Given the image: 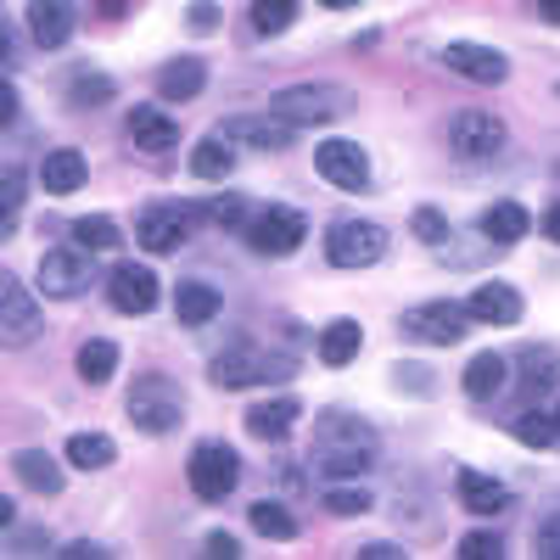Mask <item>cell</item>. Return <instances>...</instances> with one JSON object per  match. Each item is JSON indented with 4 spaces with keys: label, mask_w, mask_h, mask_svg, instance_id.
<instances>
[{
    "label": "cell",
    "mask_w": 560,
    "mask_h": 560,
    "mask_svg": "<svg viewBox=\"0 0 560 560\" xmlns=\"http://www.w3.org/2000/svg\"><path fill=\"white\" fill-rule=\"evenodd\" d=\"M448 147H454L459 158H493V152L504 147V124H499L493 113H459V118L448 124Z\"/></svg>",
    "instance_id": "obj_15"
},
{
    "label": "cell",
    "mask_w": 560,
    "mask_h": 560,
    "mask_svg": "<svg viewBox=\"0 0 560 560\" xmlns=\"http://www.w3.org/2000/svg\"><path fill=\"white\" fill-rule=\"evenodd\" d=\"M202 79H208L202 57H174V62H163L158 90H163L168 102H191V96H202Z\"/></svg>",
    "instance_id": "obj_26"
},
{
    "label": "cell",
    "mask_w": 560,
    "mask_h": 560,
    "mask_svg": "<svg viewBox=\"0 0 560 560\" xmlns=\"http://www.w3.org/2000/svg\"><path fill=\"white\" fill-rule=\"evenodd\" d=\"M538 18H544V23H555V28H560V0H538Z\"/></svg>",
    "instance_id": "obj_50"
},
{
    "label": "cell",
    "mask_w": 560,
    "mask_h": 560,
    "mask_svg": "<svg viewBox=\"0 0 560 560\" xmlns=\"http://www.w3.org/2000/svg\"><path fill=\"white\" fill-rule=\"evenodd\" d=\"M118 7H124V0H102V12H107V18H118Z\"/></svg>",
    "instance_id": "obj_51"
},
{
    "label": "cell",
    "mask_w": 560,
    "mask_h": 560,
    "mask_svg": "<svg viewBox=\"0 0 560 560\" xmlns=\"http://www.w3.org/2000/svg\"><path fill=\"white\" fill-rule=\"evenodd\" d=\"M191 213L197 208H147V213H140V230H135V236H140V247H147V253H174V247H185V236H191Z\"/></svg>",
    "instance_id": "obj_13"
},
{
    "label": "cell",
    "mask_w": 560,
    "mask_h": 560,
    "mask_svg": "<svg viewBox=\"0 0 560 560\" xmlns=\"http://www.w3.org/2000/svg\"><path fill=\"white\" fill-rule=\"evenodd\" d=\"M73 242L90 247V253H118V247H124V230H118L107 213H90V219L73 224Z\"/></svg>",
    "instance_id": "obj_32"
},
{
    "label": "cell",
    "mask_w": 560,
    "mask_h": 560,
    "mask_svg": "<svg viewBox=\"0 0 560 560\" xmlns=\"http://www.w3.org/2000/svg\"><path fill=\"white\" fill-rule=\"evenodd\" d=\"M113 459H118V443L107 432H73L68 438V465H79V471H102Z\"/></svg>",
    "instance_id": "obj_28"
},
{
    "label": "cell",
    "mask_w": 560,
    "mask_h": 560,
    "mask_svg": "<svg viewBox=\"0 0 560 560\" xmlns=\"http://www.w3.org/2000/svg\"><path fill=\"white\" fill-rule=\"evenodd\" d=\"M555 382H560V359L544 353V348H527V359H522V387H527V393H544V387H555Z\"/></svg>",
    "instance_id": "obj_35"
},
{
    "label": "cell",
    "mask_w": 560,
    "mask_h": 560,
    "mask_svg": "<svg viewBox=\"0 0 560 560\" xmlns=\"http://www.w3.org/2000/svg\"><path fill=\"white\" fill-rule=\"evenodd\" d=\"M465 325H471V308H459V303H415L404 314V331L432 348H454L465 337Z\"/></svg>",
    "instance_id": "obj_10"
},
{
    "label": "cell",
    "mask_w": 560,
    "mask_h": 560,
    "mask_svg": "<svg viewBox=\"0 0 560 560\" xmlns=\"http://www.w3.org/2000/svg\"><path fill=\"white\" fill-rule=\"evenodd\" d=\"M298 420H303V398H298V393H275V398H258V404L247 409V432L275 443V438H287Z\"/></svg>",
    "instance_id": "obj_17"
},
{
    "label": "cell",
    "mask_w": 560,
    "mask_h": 560,
    "mask_svg": "<svg viewBox=\"0 0 560 560\" xmlns=\"http://www.w3.org/2000/svg\"><path fill=\"white\" fill-rule=\"evenodd\" d=\"M459 504L471 510V516H499V510L510 504V493H504V482L499 477H482V471H459Z\"/></svg>",
    "instance_id": "obj_25"
},
{
    "label": "cell",
    "mask_w": 560,
    "mask_h": 560,
    "mask_svg": "<svg viewBox=\"0 0 560 560\" xmlns=\"http://www.w3.org/2000/svg\"><path fill=\"white\" fill-rule=\"evenodd\" d=\"M359 348H364V325H359V319H331V325L319 331V359H325V364H353Z\"/></svg>",
    "instance_id": "obj_27"
},
{
    "label": "cell",
    "mask_w": 560,
    "mask_h": 560,
    "mask_svg": "<svg viewBox=\"0 0 560 560\" xmlns=\"http://www.w3.org/2000/svg\"><path fill=\"white\" fill-rule=\"evenodd\" d=\"M28 39L39 51H62L73 34V0H28Z\"/></svg>",
    "instance_id": "obj_16"
},
{
    "label": "cell",
    "mask_w": 560,
    "mask_h": 560,
    "mask_svg": "<svg viewBox=\"0 0 560 560\" xmlns=\"http://www.w3.org/2000/svg\"><path fill=\"white\" fill-rule=\"evenodd\" d=\"M314 168L325 185H337V191H370V152L348 135H331L314 147Z\"/></svg>",
    "instance_id": "obj_9"
},
{
    "label": "cell",
    "mask_w": 560,
    "mask_h": 560,
    "mask_svg": "<svg viewBox=\"0 0 560 560\" xmlns=\"http://www.w3.org/2000/svg\"><path fill=\"white\" fill-rule=\"evenodd\" d=\"M325 510H331V516H364L370 493L364 488H331V493H325Z\"/></svg>",
    "instance_id": "obj_39"
},
{
    "label": "cell",
    "mask_w": 560,
    "mask_h": 560,
    "mask_svg": "<svg viewBox=\"0 0 560 560\" xmlns=\"http://www.w3.org/2000/svg\"><path fill=\"white\" fill-rule=\"evenodd\" d=\"M364 555H370V560H404V544H370Z\"/></svg>",
    "instance_id": "obj_47"
},
{
    "label": "cell",
    "mask_w": 560,
    "mask_h": 560,
    "mask_svg": "<svg viewBox=\"0 0 560 560\" xmlns=\"http://www.w3.org/2000/svg\"><path fill=\"white\" fill-rule=\"evenodd\" d=\"M253 527L264 533V538H280V544H287V538H298V516H292V510L287 504H253Z\"/></svg>",
    "instance_id": "obj_34"
},
{
    "label": "cell",
    "mask_w": 560,
    "mask_h": 560,
    "mask_svg": "<svg viewBox=\"0 0 560 560\" xmlns=\"http://www.w3.org/2000/svg\"><path fill=\"white\" fill-rule=\"evenodd\" d=\"M219 308H224V298L208 287V280H179V287H174L179 325H208V319H219Z\"/></svg>",
    "instance_id": "obj_22"
},
{
    "label": "cell",
    "mask_w": 560,
    "mask_h": 560,
    "mask_svg": "<svg viewBox=\"0 0 560 560\" xmlns=\"http://www.w3.org/2000/svg\"><path fill=\"white\" fill-rule=\"evenodd\" d=\"M12 471H18V482H28V488L45 493V499L62 493V465L45 454V448H18V454H12Z\"/></svg>",
    "instance_id": "obj_24"
},
{
    "label": "cell",
    "mask_w": 560,
    "mask_h": 560,
    "mask_svg": "<svg viewBox=\"0 0 560 560\" xmlns=\"http://www.w3.org/2000/svg\"><path fill=\"white\" fill-rule=\"evenodd\" d=\"M208 213H213V219H219V224H236V219H242V213H247V202H242V197H224V202H213V208H208Z\"/></svg>",
    "instance_id": "obj_44"
},
{
    "label": "cell",
    "mask_w": 560,
    "mask_h": 560,
    "mask_svg": "<svg viewBox=\"0 0 560 560\" xmlns=\"http://www.w3.org/2000/svg\"><path fill=\"white\" fill-rule=\"evenodd\" d=\"M96 287V253L90 247H51L39 258V292L45 298H79Z\"/></svg>",
    "instance_id": "obj_8"
},
{
    "label": "cell",
    "mask_w": 560,
    "mask_h": 560,
    "mask_svg": "<svg viewBox=\"0 0 560 560\" xmlns=\"http://www.w3.org/2000/svg\"><path fill=\"white\" fill-rule=\"evenodd\" d=\"M319 7H331V12H342V7H353V0H319Z\"/></svg>",
    "instance_id": "obj_52"
},
{
    "label": "cell",
    "mask_w": 560,
    "mask_h": 560,
    "mask_svg": "<svg viewBox=\"0 0 560 560\" xmlns=\"http://www.w3.org/2000/svg\"><path fill=\"white\" fill-rule=\"evenodd\" d=\"M516 438L527 448H555L560 443V427H555V415H522L516 420Z\"/></svg>",
    "instance_id": "obj_37"
},
{
    "label": "cell",
    "mask_w": 560,
    "mask_h": 560,
    "mask_svg": "<svg viewBox=\"0 0 560 560\" xmlns=\"http://www.w3.org/2000/svg\"><path fill=\"white\" fill-rule=\"evenodd\" d=\"M409 230H415V242H427V247H438V242H448V219H443L438 208H415V219H409Z\"/></svg>",
    "instance_id": "obj_38"
},
{
    "label": "cell",
    "mask_w": 560,
    "mask_h": 560,
    "mask_svg": "<svg viewBox=\"0 0 560 560\" xmlns=\"http://www.w3.org/2000/svg\"><path fill=\"white\" fill-rule=\"evenodd\" d=\"M465 308H471V319H482V325H516L522 319V292L510 287V280H482Z\"/></svg>",
    "instance_id": "obj_19"
},
{
    "label": "cell",
    "mask_w": 560,
    "mask_h": 560,
    "mask_svg": "<svg viewBox=\"0 0 560 560\" xmlns=\"http://www.w3.org/2000/svg\"><path fill=\"white\" fill-rule=\"evenodd\" d=\"M107 298H113L118 314H152V308L163 303V287H158V275H152L147 264H124V269H113V280H107Z\"/></svg>",
    "instance_id": "obj_12"
},
{
    "label": "cell",
    "mask_w": 560,
    "mask_h": 560,
    "mask_svg": "<svg viewBox=\"0 0 560 560\" xmlns=\"http://www.w3.org/2000/svg\"><path fill=\"white\" fill-rule=\"evenodd\" d=\"M0 314H7V325H0V337H7V348H28L34 337H39V308H34V298H28V287L18 275H7V287H0Z\"/></svg>",
    "instance_id": "obj_14"
},
{
    "label": "cell",
    "mask_w": 560,
    "mask_h": 560,
    "mask_svg": "<svg viewBox=\"0 0 560 560\" xmlns=\"http://www.w3.org/2000/svg\"><path fill=\"white\" fill-rule=\"evenodd\" d=\"M90 179V163H84V152H73V147H62V152H51L39 163V185L51 197H68V191H79V185Z\"/></svg>",
    "instance_id": "obj_21"
},
{
    "label": "cell",
    "mask_w": 560,
    "mask_h": 560,
    "mask_svg": "<svg viewBox=\"0 0 560 560\" xmlns=\"http://www.w3.org/2000/svg\"><path fill=\"white\" fill-rule=\"evenodd\" d=\"M555 427H560V404H555Z\"/></svg>",
    "instance_id": "obj_53"
},
{
    "label": "cell",
    "mask_w": 560,
    "mask_h": 560,
    "mask_svg": "<svg viewBox=\"0 0 560 560\" xmlns=\"http://www.w3.org/2000/svg\"><path fill=\"white\" fill-rule=\"evenodd\" d=\"M185 482H191V493L208 499V504L230 499V493H236V482H242L236 448H230V443H197L191 459H185Z\"/></svg>",
    "instance_id": "obj_6"
},
{
    "label": "cell",
    "mask_w": 560,
    "mask_h": 560,
    "mask_svg": "<svg viewBox=\"0 0 560 560\" xmlns=\"http://www.w3.org/2000/svg\"><path fill=\"white\" fill-rule=\"evenodd\" d=\"M387 247H393V236L370 219H337L325 230V258L337 269H370V264L387 258Z\"/></svg>",
    "instance_id": "obj_4"
},
{
    "label": "cell",
    "mask_w": 560,
    "mask_h": 560,
    "mask_svg": "<svg viewBox=\"0 0 560 560\" xmlns=\"http://www.w3.org/2000/svg\"><path fill=\"white\" fill-rule=\"evenodd\" d=\"M544 236H549V242H560V202L544 213Z\"/></svg>",
    "instance_id": "obj_49"
},
{
    "label": "cell",
    "mask_w": 560,
    "mask_h": 560,
    "mask_svg": "<svg viewBox=\"0 0 560 560\" xmlns=\"http://www.w3.org/2000/svg\"><path fill=\"white\" fill-rule=\"evenodd\" d=\"M303 236H308V213H298V208H287V202L258 208L253 224H247V242H253V253H264V258H287V253H298Z\"/></svg>",
    "instance_id": "obj_7"
},
{
    "label": "cell",
    "mask_w": 560,
    "mask_h": 560,
    "mask_svg": "<svg viewBox=\"0 0 560 560\" xmlns=\"http://www.w3.org/2000/svg\"><path fill=\"white\" fill-rule=\"evenodd\" d=\"M0 202H7V230H12L23 213V168L18 163H7V191H0Z\"/></svg>",
    "instance_id": "obj_40"
},
{
    "label": "cell",
    "mask_w": 560,
    "mask_h": 560,
    "mask_svg": "<svg viewBox=\"0 0 560 560\" xmlns=\"http://www.w3.org/2000/svg\"><path fill=\"white\" fill-rule=\"evenodd\" d=\"M224 135L242 140V147H258V152H280L292 140V124L287 118H230Z\"/></svg>",
    "instance_id": "obj_23"
},
{
    "label": "cell",
    "mask_w": 560,
    "mask_h": 560,
    "mask_svg": "<svg viewBox=\"0 0 560 560\" xmlns=\"http://www.w3.org/2000/svg\"><path fill=\"white\" fill-rule=\"evenodd\" d=\"M0 118H7V129L18 124V84H12V79L0 84Z\"/></svg>",
    "instance_id": "obj_45"
},
{
    "label": "cell",
    "mask_w": 560,
    "mask_h": 560,
    "mask_svg": "<svg viewBox=\"0 0 560 560\" xmlns=\"http://www.w3.org/2000/svg\"><path fill=\"white\" fill-rule=\"evenodd\" d=\"M230 168H236V158H230V135L224 140L208 135V140H197V147H191V174L197 179H213L219 185V179H230Z\"/></svg>",
    "instance_id": "obj_30"
},
{
    "label": "cell",
    "mask_w": 560,
    "mask_h": 560,
    "mask_svg": "<svg viewBox=\"0 0 560 560\" xmlns=\"http://www.w3.org/2000/svg\"><path fill=\"white\" fill-rule=\"evenodd\" d=\"M62 555H68V560H79V555H107V549H102V544H90V538H73Z\"/></svg>",
    "instance_id": "obj_48"
},
{
    "label": "cell",
    "mask_w": 560,
    "mask_h": 560,
    "mask_svg": "<svg viewBox=\"0 0 560 560\" xmlns=\"http://www.w3.org/2000/svg\"><path fill=\"white\" fill-rule=\"evenodd\" d=\"M443 68H454L459 79H477V84H504L510 79V57L493 51V45H477V39L443 45Z\"/></svg>",
    "instance_id": "obj_11"
},
{
    "label": "cell",
    "mask_w": 560,
    "mask_h": 560,
    "mask_svg": "<svg viewBox=\"0 0 560 560\" xmlns=\"http://www.w3.org/2000/svg\"><path fill=\"white\" fill-rule=\"evenodd\" d=\"M113 370H118V348H113L107 337H90V342L79 348V376H84L90 387H107Z\"/></svg>",
    "instance_id": "obj_31"
},
{
    "label": "cell",
    "mask_w": 560,
    "mask_h": 560,
    "mask_svg": "<svg viewBox=\"0 0 560 560\" xmlns=\"http://www.w3.org/2000/svg\"><path fill=\"white\" fill-rule=\"evenodd\" d=\"M129 420H135L147 438H168L179 420H185L179 387H174L168 376H140V382L129 387Z\"/></svg>",
    "instance_id": "obj_5"
},
{
    "label": "cell",
    "mask_w": 560,
    "mask_h": 560,
    "mask_svg": "<svg viewBox=\"0 0 560 560\" xmlns=\"http://www.w3.org/2000/svg\"><path fill=\"white\" fill-rule=\"evenodd\" d=\"M459 555H465V560H477V555L499 560V555H504V538H499V533H471V538L459 544Z\"/></svg>",
    "instance_id": "obj_41"
},
{
    "label": "cell",
    "mask_w": 560,
    "mask_h": 560,
    "mask_svg": "<svg viewBox=\"0 0 560 560\" xmlns=\"http://www.w3.org/2000/svg\"><path fill=\"white\" fill-rule=\"evenodd\" d=\"M107 96H113V79H102V73H73V84H68L73 107H102Z\"/></svg>",
    "instance_id": "obj_36"
},
{
    "label": "cell",
    "mask_w": 560,
    "mask_h": 560,
    "mask_svg": "<svg viewBox=\"0 0 560 560\" xmlns=\"http://www.w3.org/2000/svg\"><path fill=\"white\" fill-rule=\"evenodd\" d=\"M298 376V353L287 348H224L208 364L213 387H269V382H292Z\"/></svg>",
    "instance_id": "obj_2"
},
{
    "label": "cell",
    "mask_w": 560,
    "mask_h": 560,
    "mask_svg": "<svg viewBox=\"0 0 560 560\" xmlns=\"http://www.w3.org/2000/svg\"><path fill=\"white\" fill-rule=\"evenodd\" d=\"M538 549H544L549 560H560V510H555V516L538 527Z\"/></svg>",
    "instance_id": "obj_43"
},
{
    "label": "cell",
    "mask_w": 560,
    "mask_h": 560,
    "mask_svg": "<svg viewBox=\"0 0 560 560\" xmlns=\"http://www.w3.org/2000/svg\"><path fill=\"white\" fill-rule=\"evenodd\" d=\"M477 230L493 242V247H516L527 230H533V213L522 208V202H510V197H499L493 208H482V219H477Z\"/></svg>",
    "instance_id": "obj_20"
},
{
    "label": "cell",
    "mask_w": 560,
    "mask_h": 560,
    "mask_svg": "<svg viewBox=\"0 0 560 560\" xmlns=\"http://www.w3.org/2000/svg\"><path fill=\"white\" fill-rule=\"evenodd\" d=\"M208 555H242V544L230 538V533H208V544H202Z\"/></svg>",
    "instance_id": "obj_46"
},
{
    "label": "cell",
    "mask_w": 560,
    "mask_h": 560,
    "mask_svg": "<svg viewBox=\"0 0 560 560\" xmlns=\"http://www.w3.org/2000/svg\"><path fill=\"white\" fill-rule=\"evenodd\" d=\"M504 359L499 353H477L471 364H465V393H471L477 404H488V398H499V387H504Z\"/></svg>",
    "instance_id": "obj_29"
},
{
    "label": "cell",
    "mask_w": 560,
    "mask_h": 560,
    "mask_svg": "<svg viewBox=\"0 0 560 560\" xmlns=\"http://www.w3.org/2000/svg\"><path fill=\"white\" fill-rule=\"evenodd\" d=\"M298 18V0H253V34L269 39V34H287Z\"/></svg>",
    "instance_id": "obj_33"
},
{
    "label": "cell",
    "mask_w": 560,
    "mask_h": 560,
    "mask_svg": "<svg viewBox=\"0 0 560 560\" xmlns=\"http://www.w3.org/2000/svg\"><path fill=\"white\" fill-rule=\"evenodd\" d=\"M185 23H191L197 34H219V23H224V12L219 7H208V0H197L191 12H185Z\"/></svg>",
    "instance_id": "obj_42"
},
{
    "label": "cell",
    "mask_w": 560,
    "mask_h": 560,
    "mask_svg": "<svg viewBox=\"0 0 560 560\" xmlns=\"http://www.w3.org/2000/svg\"><path fill=\"white\" fill-rule=\"evenodd\" d=\"M269 107H275V118L314 129V124L342 118V113L353 107V90H348V84H287V90H275Z\"/></svg>",
    "instance_id": "obj_3"
},
{
    "label": "cell",
    "mask_w": 560,
    "mask_h": 560,
    "mask_svg": "<svg viewBox=\"0 0 560 560\" xmlns=\"http://www.w3.org/2000/svg\"><path fill=\"white\" fill-rule=\"evenodd\" d=\"M314 465H319V477H331V482H359L370 465H376V427H370L364 415L325 409L319 427H314Z\"/></svg>",
    "instance_id": "obj_1"
},
{
    "label": "cell",
    "mask_w": 560,
    "mask_h": 560,
    "mask_svg": "<svg viewBox=\"0 0 560 560\" xmlns=\"http://www.w3.org/2000/svg\"><path fill=\"white\" fill-rule=\"evenodd\" d=\"M129 140L147 158H168L174 140H179V124L163 113V107H129Z\"/></svg>",
    "instance_id": "obj_18"
}]
</instances>
